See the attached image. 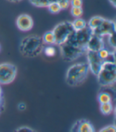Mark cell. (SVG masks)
Segmentation results:
<instances>
[{
	"label": "cell",
	"instance_id": "obj_1",
	"mask_svg": "<svg viewBox=\"0 0 116 132\" xmlns=\"http://www.w3.org/2000/svg\"><path fill=\"white\" fill-rule=\"evenodd\" d=\"M44 50V42L42 37L37 35L25 37L21 41L19 51L25 57H36L40 55Z\"/></svg>",
	"mask_w": 116,
	"mask_h": 132
},
{
	"label": "cell",
	"instance_id": "obj_2",
	"mask_svg": "<svg viewBox=\"0 0 116 132\" xmlns=\"http://www.w3.org/2000/svg\"><path fill=\"white\" fill-rule=\"evenodd\" d=\"M88 72L89 67L87 62L74 64L70 66L66 72L65 82L71 87L80 85L88 77Z\"/></svg>",
	"mask_w": 116,
	"mask_h": 132
},
{
	"label": "cell",
	"instance_id": "obj_3",
	"mask_svg": "<svg viewBox=\"0 0 116 132\" xmlns=\"http://www.w3.org/2000/svg\"><path fill=\"white\" fill-rule=\"evenodd\" d=\"M96 77L100 85L103 87L113 85L116 81V64L114 62L103 61Z\"/></svg>",
	"mask_w": 116,
	"mask_h": 132
},
{
	"label": "cell",
	"instance_id": "obj_4",
	"mask_svg": "<svg viewBox=\"0 0 116 132\" xmlns=\"http://www.w3.org/2000/svg\"><path fill=\"white\" fill-rule=\"evenodd\" d=\"M62 58L66 62H72L87 52L85 47H81L68 40L66 42L59 45Z\"/></svg>",
	"mask_w": 116,
	"mask_h": 132
},
{
	"label": "cell",
	"instance_id": "obj_5",
	"mask_svg": "<svg viewBox=\"0 0 116 132\" xmlns=\"http://www.w3.org/2000/svg\"><path fill=\"white\" fill-rule=\"evenodd\" d=\"M75 31L72 22L65 21L57 24L53 30L55 36V45H61L66 42Z\"/></svg>",
	"mask_w": 116,
	"mask_h": 132
},
{
	"label": "cell",
	"instance_id": "obj_6",
	"mask_svg": "<svg viewBox=\"0 0 116 132\" xmlns=\"http://www.w3.org/2000/svg\"><path fill=\"white\" fill-rule=\"evenodd\" d=\"M17 75V67L11 63L0 64V84L12 83Z\"/></svg>",
	"mask_w": 116,
	"mask_h": 132
},
{
	"label": "cell",
	"instance_id": "obj_7",
	"mask_svg": "<svg viewBox=\"0 0 116 132\" xmlns=\"http://www.w3.org/2000/svg\"><path fill=\"white\" fill-rule=\"evenodd\" d=\"M92 34H93V30L88 26H87L82 30L75 31L69 40L77 45L85 47L86 48V45Z\"/></svg>",
	"mask_w": 116,
	"mask_h": 132
},
{
	"label": "cell",
	"instance_id": "obj_8",
	"mask_svg": "<svg viewBox=\"0 0 116 132\" xmlns=\"http://www.w3.org/2000/svg\"><path fill=\"white\" fill-rule=\"evenodd\" d=\"M86 54H87V58H88V62L87 63L88 64L89 70L95 76H97V74L99 73L102 67L103 61L99 56L97 52L87 50Z\"/></svg>",
	"mask_w": 116,
	"mask_h": 132
},
{
	"label": "cell",
	"instance_id": "obj_9",
	"mask_svg": "<svg viewBox=\"0 0 116 132\" xmlns=\"http://www.w3.org/2000/svg\"><path fill=\"white\" fill-rule=\"evenodd\" d=\"M116 32V25L114 21L105 19L103 22L95 30H93V34L103 37L104 36H108L113 33Z\"/></svg>",
	"mask_w": 116,
	"mask_h": 132
},
{
	"label": "cell",
	"instance_id": "obj_10",
	"mask_svg": "<svg viewBox=\"0 0 116 132\" xmlns=\"http://www.w3.org/2000/svg\"><path fill=\"white\" fill-rule=\"evenodd\" d=\"M16 25L21 31L27 32L32 30L34 26V21L29 14H23L18 17L16 20Z\"/></svg>",
	"mask_w": 116,
	"mask_h": 132
},
{
	"label": "cell",
	"instance_id": "obj_11",
	"mask_svg": "<svg viewBox=\"0 0 116 132\" xmlns=\"http://www.w3.org/2000/svg\"><path fill=\"white\" fill-rule=\"evenodd\" d=\"M104 47L105 45H104L103 37L94 34L91 36L88 43L86 45L87 50L94 51V52H98L101 49L104 48Z\"/></svg>",
	"mask_w": 116,
	"mask_h": 132
},
{
	"label": "cell",
	"instance_id": "obj_12",
	"mask_svg": "<svg viewBox=\"0 0 116 132\" xmlns=\"http://www.w3.org/2000/svg\"><path fill=\"white\" fill-rule=\"evenodd\" d=\"M95 128L91 122L86 119L79 120V127L77 132H94Z\"/></svg>",
	"mask_w": 116,
	"mask_h": 132
},
{
	"label": "cell",
	"instance_id": "obj_13",
	"mask_svg": "<svg viewBox=\"0 0 116 132\" xmlns=\"http://www.w3.org/2000/svg\"><path fill=\"white\" fill-rule=\"evenodd\" d=\"M104 20V18L103 17H100V16H95V17H92L91 19L89 20L88 23L87 24L88 25L91 29L93 30H95V28H97L102 22Z\"/></svg>",
	"mask_w": 116,
	"mask_h": 132
},
{
	"label": "cell",
	"instance_id": "obj_14",
	"mask_svg": "<svg viewBox=\"0 0 116 132\" xmlns=\"http://www.w3.org/2000/svg\"><path fill=\"white\" fill-rule=\"evenodd\" d=\"M42 40H43L44 44H47L49 45H55V36H54L53 30L46 32L42 37Z\"/></svg>",
	"mask_w": 116,
	"mask_h": 132
},
{
	"label": "cell",
	"instance_id": "obj_15",
	"mask_svg": "<svg viewBox=\"0 0 116 132\" xmlns=\"http://www.w3.org/2000/svg\"><path fill=\"white\" fill-rule=\"evenodd\" d=\"M72 26L76 31L82 30L88 26L87 25V22L80 18H76V19H75L73 22H72Z\"/></svg>",
	"mask_w": 116,
	"mask_h": 132
},
{
	"label": "cell",
	"instance_id": "obj_16",
	"mask_svg": "<svg viewBox=\"0 0 116 132\" xmlns=\"http://www.w3.org/2000/svg\"><path fill=\"white\" fill-rule=\"evenodd\" d=\"M98 101L100 103H111L112 97L111 94L106 92H100L98 95Z\"/></svg>",
	"mask_w": 116,
	"mask_h": 132
},
{
	"label": "cell",
	"instance_id": "obj_17",
	"mask_svg": "<svg viewBox=\"0 0 116 132\" xmlns=\"http://www.w3.org/2000/svg\"><path fill=\"white\" fill-rule=\"evenodd\" d=\"M100 111L105 116H108L111 114L113 111V105L111 103H100Z\"/></svg>",
	"mask_w": 116,
	"mask_h": 132
},
{
	"label": "cell",
	"instance_id": "obj_18",
	"mask_svg": "<svg viewBox=\"0 0 116 132\" xmlns=\"http://www.w3.org/2000/svg\"><path fill=\"white\" fill-rule=\"evenodd\" d=\"M47 7L49 9V12L52 14H57L61 11V8L57 2H53V3H49L47 6Z\"/></svg>",
	"mask_w": 116,
	"mask_h": 132
},
{
	"label": "cell",
	"instance_id": "obj_19",
	"mask_svg": "<svg viewBox=\"0 0 116 132\" xmlns=\"http://www.w3.org/2000/svg\"><path fill=\"white\" fill-rule=\"evenodd\" d=\"M45 56H49V57H52V56H54L56 53V50L54 48L53 46H47V47H44V50H43Z\"/></svg>",
	"mask_w": 116,
	"mask_h": 132
},
{
	"label": "cell",
	"instance_id": "obj_20",
	"mask_svg": "<svg viewBox=\"0 0 116 132\" xmlns=\"http://www.w3.org/2000/svg\"><path fill=\"white\" fill-rule=\"evenodd\" d=\"M71 14H72L73 17L75 18H80L83 14V9L82 6L80 7H75V6H72L71 9Z\"/></svg>",
	"mask_w": 116,
	"mask_h": 132
},
{
	"label": "cell",
	"instance_id": "obj_21",
	"mask_svg": "<svg viewBox=\"0 0 116 132\" xmlns=\"http://www.w3.org/2000/svg\"><path fill=\"white\" fill-rule=\"evenodd\" d=\"M110 50H108L107 49H106L105 47L104 48H103V49H101L100 50H99L97 53H98V55H99V56L100 57L103 61H105V60L107 58V56H109V54H110Z\"/></svg>",
	"mask_w": 116,
	"mask_h": 132
},
{
	"label": "cell",
	"instance_id": "obj_22",
	"mask_svg": "<svg viewBox=\"0 0 116 132\" xmlns=\"http://www.w3.org/2000/svg\"><path fill=\"white\" fill-rule=\"evenodd\" d=\"M30 3L37 7H47L46 0H29Z\"/></svg>",
	"mask_w": 116,
	"mask_h": 132
},
{
	"label": "cell",
	"instance_id": "obj_23",
	"mask_svg": "<svg viewBox=\"0 0 116 132\" xmlns=\"http://www.w3.org/2000/svg\"><path fill=\"white\" fill-rule=\"evenodd\" d=\"M58 3H59L61 10H65V9H68L69 7L70 0H60V1L58 2Z\"/></svg>",
	"mask_w": 116,
	"mask_h": 132
},
{
	"label": "cell",
	"instance_id": "obj_24",
	"mask_svg": "<svg viewBox=\"0 0 116 132\" xmlns=\"http://www.w3.org/2000/svg\"><path fill=\"white\" fill-rule=\"evenodd\" d=\"M108 43L112 47V48H115V33H113L111 34H109L108 36Z\"/></svg>",
	"mask_w": 116,
	"mask_h": 132
},
{
	"label": "cell",
	"instance_id": "obj_25",
	"mask_svg": "<svg viewBox=\"0 0 116 132\" xmlns=\"http://www.w3.org/2000/svg\"><path fill=\"white\" fill-rule=\"evenodd\" d=\"M100 131V132H115L116 127L114 125H109V126H107V127L102 128Z\"/></svg>",
	"mask_w": 116,
	"mask_h": 132
},
{
	"label": "cell",
	"instance_id": "obj_26",
	"mask_svg": "<svg viewBox=\"0 0 116 132\" xmlns=\"http://www.w3.org/2000/svg\"><path fill=\"white\" fill-rule=\"evenodd\" d=\"M82 4H83L82 0H70V5L72 6L80 7L82 6Z\"/></svg>",
	"mask_w": 116,
	"mask_h": 132
},
{
	"label": "cell",
	"instance_id": "obj_27",
	"mask_svg": "<svg viewBox=\"0 0 116 132\" xmlns=\"http://www.w3.org/2000/svg\"><path fill=\"white\" fill-rule=\"evenodd\" d=\"M18 132H33L34 131L32 128L30 127H19L18 130H17Z\"/></svg>",
	"mask_w": 116,
	"mask_h": 132
},
{
	"label": "cell",
	"instance_id": "obj_28",
	"mask_svg": "<svg viewBox=\"0 0 116 132\" xmlns=\"http://www.w3.org/2000/svg\"><path fill=\"white\" fill-rule=\"evenodd\" d=\"M18 108L19 111H25L26 109V104L23 102L19 103L18 105Z\"/></svg>",
	"mask_w": 116,
	"mask_h": 132
},
{
	"label": "cell",
	"instance_id": "obj_29",
	"mask_svg": "<svg viewBox=\"0 0 116 132\" xmlns=\"http://www.w3.org/2000/svg\"><path fill=\"white\" fill-rule=\"evenodd\" d=\"M78 127H79V121H76V122H75V123L73 124V126L72 127L71 131L77 132V131H78Z\"/></svg>",
	"mask_w": 116,
	"mask_h": 132
},
{
	"label": "cell",
	"instance_id": "obj_30",
	"mask_svg": "<svg viewBox=\"0 0 116 132\" xmlns=\"http://www.w3.org/2000/svg\"><path fill=\"white\" fill-rule=\"evenodd\" d=\"M2 102H3V92H2L1 87H0V107L2 106Z\"/></svg>",
	"mask_w": 116,
	"mask_h": 132
},
{
	"label": "cell",
	"instance_id": "obj_31",
	"mask_svg": "<svg viewBox=\"0 0 116 132\" xmlns=\"http://www.w3.org/2000/svg\"><path fill=\"white\" fill-rule=\"evenodd\" d=\"M109 1V3L112 5V6L113 7H116V0H108Z\"/></svg>",
	"mask_w": 116,
	"mask_h": 132
},
{
	"label": "cell",
	"instance_id": "obj_32",
	"mask_svg": "<svg viewBox=\"0 0 116 132\" xmlns=\"http://www.w3.org/2000/svg\"><path fill=\"white\" fill-rule=\"evenodd\" d=\"M10 2H14V3H18V2H21L22 0H8Z\"/></svg>",
	"mask_w": 116,
	"mask_h": 132
},
{
	"label": "cell",
	"instance_id": "obj_33",
	"mask_svg": "<svg viewBox=\"0 0 116 132\" xmlns=\"http://www.w3.org/2000/svg\"><path fill=\"white\" fill-rule=\"evenodd\" d=\"M0 112H1V107H0Z\"/></svg>",
	"mask_w": 116,
	"mask_h": 132
},
{
	"label": "cell",
	"instance_id": "obj_34",
	"mask_svg": "<svg viewBox=\"0 0 116 132\" xmlns=\"http://www.w3.org/2000/svg\"><path fill=\"white\" fill-rule=\"evenodd\" d=\"M0 50H1V45H0Z\"/></svg>",
	"mask_w": 116,
	"mask_h": 132
}]
</instances>
